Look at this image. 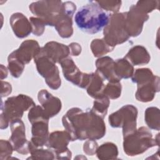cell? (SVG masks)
<instances>
[{
    "label": "cell",
    "mask_w": 160,
    "mask_h": 160,
    "mask_svg": "<svg viewBox=\"0 0 160 160\" xmlns=\"http://www.w3.org/2000/svg\"><path fill=\"white\" fill-rule=\"evenodd\" d=\"M62 122L72 141L102 138L106 133L103 118L91 109L84 112L78 108H73L62 117Z\"/></svg>",
    "instance_id": "cell-1"
},
{
    "label": "cell",
    "mask_w": 160,
    "mask_h": 160,
    "mask_svg": "<svg viewBox=\"0 0 160 160\" xmlns=\"http://www.w3.org/2000/svg\"><path fill=\"white\" fill-rule=\"evenodd\" d=\"M110 15L102 9L96 1H89L76 13L74 19L77 26L88 34L100 32L108 24Z\"/></svg>",
    "instance_id": "cell-2"
},
{
    "label": "cell",
    "mask_w": 160,
    "mask_h": 160,
    "mask_svg": "<svg viewBox=\"0 0 160 160\" xmlns=\"http://www.w3.org/2000/svg\"><path fill=\"white\" fill-rule=\"evenodd\" d=\"M35 104L32 99L27 95L19 94L9 98L1 102V128H6L9 123L22 118L23 112Z\"/></svg>",
    "instance_id": "cell-3"
},
{
    "label": "cell",
    "mask_w": 160,
    "mask_h": 160,
    "mask_svg": "<svg viewBox=\"0 0 160 160\" xmlns=\"http://www.w3.org/2000/svg\"><path fill=\"white\" fill-rule=\"evenodd\" d=\"M159 134L156 138L153 139L152 133L147 128L141 127L124 137V151L130 156L142 154L150 148L159 146Z\"/></svg>",
    "instance_id": "cell-4"
},
{
    "label": "cell",
    "mask_w": 160,
    "mask_h": 160,
    "mask_svg": "<svg viewBox=\"0 0 160 160\" xmlns=\"http://www.w3.org/2000/svg\"><path fill=\"white\" fill-rule=\"evenodd\" d=\"M28 119L32 124L31 144L36 147L46 146L49 138V118L46 115L42 108L34 105L28 113Z\"/></svg>",
    "instance_id": "cell-5"
},
{
    "label": "cell",
    "mask_w": 160,
    "mask_h": 160,
    "mask_svg": "<svg viewBox=\"0 0 160 160\" xmlns=\"http://www.w3.org/2000/svg\"><path fill=\"white\" fill-rule=\"evenodd\" d=\"M126 12L110 15L108 24L104 28V40L111 47L122 44L129 38L126 28Z\"/></svg>",
    "instance_id": "cell-6"
},
{
    "label": "cell",
    "mask_w": 160,
    "mask_h": 160,
    "mask_svg": "<svg viewBox=\"0 0 160 160\" xmlns=\"http://www.w3.org/2000/svg\"><path fill=\"white\" fill-rule=\"evenodd\" d=\"M62 4L61 1H39L31 4L29 9L46 25L55 26L62 12Z\"/></svg>",
    "instance_id": "cell-7"
},
{
    "label": "cell",
    "mask_w": 160,
    "mask_h": 160,
    "mask_svg": "<svg viewBox=\"0 0 160 160\" xmlns=\"http://www.w3.org/2000/svg\"><path fill=\"white\" fill-rule=\"evenodd\" d=\"M138 109L131 104L122 106L109 116V123L112 128H122L123 137L136 130Z\"/></svg>",
    "instance_id": "cell-8"
},
{
    "label": "cell",
    "mask_w": 160,
    "mask_h": 160,
    "mask_svg": "<svg viewBox=\"0 0 160 160\" xmlns=\"http://www.w3.org/2000/svg\"><path fill=\"white\" fill-rule=\"evenodd\" d=\"M34 59L38 72L45 79L48 86L52 89H58L61 86V81L56 63L41 51Z\"/></svg>",
    "instance_id": "cell-9"
},
{
    "label": "cell",
    "mask_w": 160,
    "mask_h": 160,
    "mask_svg": "<svg viewBox=\"0 0 160 160\" xmlns=\"http://www.w3.org/2000/svg\"><path fill=\"white\" fill-rule=\"evenodd\" d=\"M71 140L70 134L66 131H54L49 135L46 146L51 149L55 155V159L71 158V152L68 145Z\"/></svg>",
    "instance_id": "cell-10"
},
{
    "label": "cell",
    "mask_w": 160,
    "mask_h": 160,
    "mask_svg": "<svg viewBox=\"0 0 160 160\" xmlns=\"http://www.w3.org/2000/svg\"><path fill=\"white\" fill-rule=\"evenodd\" d=\"M59 64L62 69L64 77L74 85L81 88H86L91 81L92 73L87 74L80 71L72 59L67 57Z\"/></svg>",
    "instance_id": "cell-11"
},
{
    "label": "cell",
    "mask_w": 160,
    "mask_h": 160,
    "mask_svg": "<svg viewBox=\"0 0 160 160\" xmlns=\"http://www.w3.org/2000/svg\"><path fill=\"white\" fill-rule=\"evenodd\" d=\"M11 136L9 141L14 151L22 154L29 153V142L26 138L25 126L23 122L16 119L10 123Z\"/></svg>",
    "instance_id": "cell-12"
},
{
    "label": "cell",
    "mask_w": 160,
    "mask_h": 160,
    "mask_svg": "<svg viewBox=\"0 0 160 160\" xmlns=\"http://www.w3.org/2000/svg\"><path fill=\"white\" fill-rule=\"evenodd\" d=\"M149 19V16L139 10L135 5H132L127 12L126 28L129 36H139L143 28V24Z\"/></svg>",
    "instance_id": "cell-13"
},
{
    "label": "cell",
    "mask_w": 160,
    "mask_h": 160,
    "mask_svg": "<svg viewBox=\"0 0 160 160\" xmlns=\"http://www.w3.org/2000/svg\"><path fill=\"white\" fill-rule=\"evenodd\" d=\"M62 4V12L54 27L61 37L68 38L73 33L72 18L76 7L74 3L71 1L65 2Z\"/></svg>",
    "instance_id": "cell-14"
},
{
    "label": "cell",
    "mask_w": 160,
    "mask_h": 160,
    "mask_svg": "<svg viewBox=\"0 0 160 160\" xmlns=\"http://www.w3.org/2000/svg\"><path fill=\"white\" fill-rule=\"evenodd\" d=\"M41 48L37 41L31 39L22 42L19 48L14 51L12 54L24 65L28 64L41 51Z\"/></svg>",
    "instance_id": "cell-15"
},
{
    "label": "cell",
    "mask_w": 160,
    "mask_h": 160,
    "mask_svg": "<svg viewBox=\"0 0 160 160\" xmlns=\"http://www.w3.org/2000/svg\"><path fill=\"white\" fill-rule=\"evenodd\" d=\"M38 98L46 115L49 118L56 116L61 111L62 107L61 100L52 96L47 90H41L38 92Z\"/></svg>",
    "instance_id": "cell-16"
},
{
    "label": "cell",
    "mask_w": 160,
    "mask_h": 160,
    "mask_svg": "<svg viewBox=\"0 0 160 160\" xmlns=\"http://www.w3.org/2000/svg\"><path fill=\"white\" fill-rule=\"evenodd\" d=\"M41 51L55 63H59L70 54L68 46L54 41L46 43L45 46L41 49Z\"/></svg>",
    "instance_id": "cell-17"
},
{
    "label": "cell",
    "mask_w": 160,
    "mask_h": 160,
    "mask_svg": "<svg viewBox=\"0 0 160 160\" xmlns=\"http://www.w3.org/2000/svg\"><path fill=\"white\" fill-rule=\"evenodd\" d=\"M10 24L14 33L19 38H24L32 32L31 22L22 13H14L10 18Z\"/></svg>",
    "instance_id": "cell-18"
},
{
    "label": "cell",
    "mask_w": 160,
    "mask_h": 160,
    "mask_svg": "<svg viewBox=\"0 0 160 160\" xmlns=\"http://www.w3.org/2000/svg\"><path fill=\"white\" fill-rule=\"evenodd\" d=\"M114 65V60L109 56L99 58L96 62V71L99 72L104 79L109 82H119L121 79L115 74Z\"/></svg>",
    "instance_id": "cell-19"
},
{
    "label": "cell",
    "mask_w": 160,
    "mask_h": 160,
    "mask_svg": "<svg viewBox=\"0 0 160 160\" xmlns=\"http://www.w3.org/2000/svg\"><path fill=\"white\" fill-rule=\"evenodd\" d=\"M159 91V78L155 77L154 79L148 83L138 86V90L136 92V98L139 101H151L155 96L156 92Z\"/></svg>",
    "instance_id": "cell-20"
},
{
    "label": "cell",
    "mask_w": 160,
    "mask_h": 160,
    "mask_svg": "<svg viewBox=\"0 0 160 160\" xmlns=\"http://www.w3.org/2000/svg\"><path fill=\"white\" fill-rule=\"evenodd\" d=\"M132 65L139 66L148 64L151 59L146 49L142 46H135L129 49L124 57Z\"/></svg>",
    "instance_id": "cell-21"
},
{
    "label": "cell",
    "mask_w": 160,
    "mask_h": 160,
    "mask_svg": "<svg viewBox=\"0 0 160 160\" xmlns=\"http://www.w3.org/2000/svg\"><path fill=\"white\" fill-rule=\"evenodd\" d=\"M104 78L98 71L92 73L91 81L86 88L88 94L95 98L103 96V91L104 89Z\"/></svg>",
    "instance_id": "cell-22"
},
{
    "label": "cell",
    "mask_w": 160,
    "mask_h": 160,
    "mask_svg": "<svg viewBox=\"0 0 160 160\" xmlns=\"http://www.w3.org/2000/svg\"><path fill=\"white\" fill-rule=\"evenodd\" d=\"M114 72L116 76L119 79H128L134 74L133 66L126 59H118L114 61Z\"/></svg>",
    "instance_id": "cell-23"
},
{
    "label": "cell",
    "mask_w": 160,
    "mask_h": 160,
    "mask_svg": "<svg viewBox=\"0 0 160 160\" xmlns=\"http://www.w3.org/2000/svg\"><path fill=\"white\" fill-rule=\"evenodd\" d=\"M96 154L100 159H115L118 155V148L112 142H106L98 148Z\"/></svg>",
    "instance_id": "cell-24"
},
{
    "label": "cell",
    "mask_w": 160,
    "mask_h": 160,
    "mask_svg": "<svg viewBox=\"0 0 160 160\" xmlns=\"http://www.w3.org/2000/svg\"><path fill=\"white\" fill-rule=\"evenodd\" d=\"M144 119L148 126L154 130H159V109L156 107H150L146 109Z\"/></svg>",
    "instance_id": "cell-25"
},
{
    "label": "cell",
    "mask_w": 160,
    "mask_h": 160,
    "mask_svg": "<svg viewBox=\"0 0 160 160\" xmlns=\"http://www.w3.org/2000/svg\"><path fill=\"white\" fill-rule=\"evenodd\" d=\"M155 77L156 76H154L151 69L148 68L138 69L132 76V81L140 86L151 82Z\"/></svg>",
    "instance_id": "cell-26"
},
{
    "label": "cell",
    "mask_w": 160,
    "mask_h": 160,
    "mask_svg": "<svg viewBox=\"0 0 160 160\" xmlns=\"http://www.w3.org/2000/svg\"><path fill=\"white\" fill-rule=\"evenodd\" d=\"M110 101L108 98L104 95L95 98L94 101L93 107L91 110L96 114L99 115L104 119L108 112V109L109 108Z\"/></svg>",
    "instance_id": "cell-27"
},
{
    "label": "cell",
    "mask_w": 160,
    "mask_h": 160,
    "mask_svg": "<svg viewBox=\"0 0 160 160\" xmlns=\"http://www.w3.org/2000/svg\"><path fill=\"white\" fill-rule=\"evenodd\" d=\"M29 153L31 156L28 159H55V155L53 151L51 149H38V148L34 146L31 142H29Z\"/></svg>",
    "instance_id": "cell-28"
},
{
    "label": "cell",
    "mask_w": 160,
    "mask_h": 160,
    "mask_svg": "<svg viewBox=\"0 0 160 160\" xmlns=\"http://www.w3.org/2000/svg\"><path fill=\"white\" fill-rule=\"evenodd\" d=\"M92 52L95 57L102 56L113 50L114 48L109 46L104 39H94L91 44Z\"/></svg>",
    "instance_id": "cell-29"
},
{
    "label": "cell",
    "mask_w": 160,
    "mask_h": 160,
    "mask_svg": "<svg viewBox=\"0 0 160 160\" xmlns=\"http://www.w3.org/2000/svg\"><path fill=\"white\" fill-rule=\"evenodd\" d=\"M24 64L16 58L12 53L8 56V69L14 78H19L23 72Z\"/></svg>",
    "instance_id": "cell-30"
},
{
    "label": "cell",
    "mask_w": 160,
    "mask_h": 160,
    "mask_svg": "<svg viewBox=\"0 0 160 160\" xmlns=\"http://www.w3.org/2000/svg\"><path fill=\"white\" fill-rule=\"evenodd\" d=\"M121 85L119 82H109L103 91V95L109 99H117L121 96Z\"/></svg>",
    "instance_id": "cell-31"
},
{
    "label": "cell",
    "mask_w": 160,
    "mask_h": 160,
    "mask_svg": "<svg viewBox=\"0 0 160 160\" xmlns=\"http://www.w3.org/2000/svg\"><path fill=\"white\" fill-rule=\"evenodd\" d=\"M97 3L102 9L108 11L116 12L121 8V1H96Z\"/></svg>",
    "instance_id": "cell-32"
},
{
    "label": "cell",
    "mask_w": 160,
    "mask_h": 160,
    "mask_svg": "<svg viewBox=\"0 0 160 160\" xmlns=\"http://www.w3.org/2000/svg\"><path fill=\"white\" fill-rule=\"evenodd\" d=\"M158 1H139L135 5L142 12L148 14L158 6Z\"/></svg>",
    "instance_id": "cell-33"
},
{
    "label": "cell",
    "mask_w": 160,
    "mask_h": 160,
    "mask_svg": "<svg viewBox=\"0 0 160 160\" xmlns=\"http://www.w3.org/2000/svg\"><path fill=\"white\" fill-rule=\"evenodd\" d=\"M29 20L32 26V32L36 36H41L46 26L44 21L39 18L34 17H31Z\"/></svg>",
    "instance_id": "cell-34"
},
{
    "label": "cell",
    "mask_w": 160,
    "mask_h": 160,
    "mask_svg": "<svg viewBox=\"0 0 160 160\" xmlns=\"http://www.w3.org/2000/svg\"><path fill=\"white\" fill-rule=\"evenodd\" d=\"M13 147L10 141L1 140V159H8L12 154Z\"/></svg>",
    "instance_id": "cell-35"
},
{
    "label": "cell",
    "mask_w": 160,
    "mask_h": 160,
    "mask_svg": "<svg viewBox=\"0 0 160 160\" xmlns=\"http://www.w3.org/2000/svg\"><path fill=\"white\" fill-rule=\"evenodd\" d=\"M98 148V144L95 141V140L89 139L84 144L83 149L86 154L92 156L96 153Z\"/></svg>",
    "instance_id": "cell-36"
},
{
    "label": "cell",
    "mask_w": 160,
    "mask_h": 160,
    "mask_svg": "<svg viewBox=\"0 0 160 160\" xmlns=\"http://www.w3.org/2000/svg\"><path fill=\"white\" fill-rule=\"evenodd\" d=\"M69 48L70 54L72 56H78L81 51V46L76 42H72L68 46Z\"/></svg>",
    "instance_id": "cell-37"
},
{
    "label": "cell",
    "mask_w": 160,
    "mask_h": 160,
    "mask_svg": "<svg viewBox=\"0 0 160 160\" xmlns=\"http://www.w3.org/2000/svg\"><path fill=\"white\" fill-rule=\"evenodd\" d=\"M1 87L4 88V89H5V93L3 96V97L8 96L9 94H10L11 92L12 88L9 83L1 81Z\"/></svg>",
    "instance_id": "cell-38"
}]
</instances>
